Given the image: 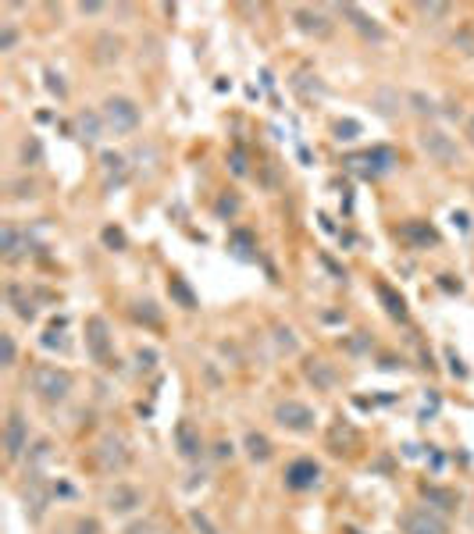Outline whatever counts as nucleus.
<instances>
[{
    "mask_svg": "<svg viewBox=\"0 0 474 534\" xmlns=\"http://www.w3.org/2000/svg\"><path fill=\"white\" fill-rule=\"evenodd\" d=\"M32 389H36V396H39L43 403H61V399H68V392H72V374L61 370V367L43 363V367L32 370Z\"/></svg>",
    "mask_w": 474,
    "mask_h": 534,
    "instance_id": "obj_1",
    "label": "nucleus"
},
{
    "mask_svg": "<svg viewBox=\"0 0 474 534\" xmlns=\"http://www.w3.org/2000/svg\"><path fill=\"white\" fill-rule=\"evenodd\" d=\"M103 122H108V129H115L118 136L136 132L139 129V107L129 96H108L103 100Z\"/></svg>",
    "mask_w": 474,
    "mask_h": 534,
    "instance_id": "obj_2",
    "label": "nucleus"
},
{
    "mask_svg": "<svg viewBox=\"0 0 474 534\" xmlns=\"http://www.w3.org/2000/svg\"><path fill=\"white\" fill-rule=\"evenodd\" d=\"M421 146H425V153L435 160V164H442V168L460 164V150H456L453 136H446L442 129H428L425 136H421Z\"/></svg>",
    "mask_w": 474,
    "mask_h": 534,
    "instance_id": "obj_3",
    "label": "nucleus"
},
{
    "mask_svg": "<svg viewBox=\"0 0 474 534\" xmlns=\"http://www.w3.org/2000/svg\"><path fill=\"white\" fill-rule=\"evenodd\" d=\"M275 420L282 427H289V431H310V427H314V410L303 406V403H296V399H286V403L275 406Z\"/></svg>",
    "mask_w": 474,
    "mask_h": 534,
    "instance_id": "obj_4",
    "label": "nucleus"
},
{
    "mask_svg": "<svg viewBox=\"0 0 474 534\" xmlns=\"http://www.w3.org/2000/svg\"><path fill=\"white\" fill-rule=\"evenodd\" d=\"M403 534H449V523L432 509H410L403 520Z\"/></svg>",
    "mask_w": 474,
    "mask_h": 534,
    "instance_id": "obj_5",
    "label": "nucleus"
},
{
    "mask_svg": "<svg viewBox=\"0 0 474 534\" xmlns=\"http://www.w3.org/2000/svg\"><path fill=\"white\" fill-rule=\"evenodd\" d=\"M86 349L93 360H108L111 356V335H108V320L89 317L86 320Z\"/></svg>",
    "mask_w": 474,
    "mask_h": 534,
    "instance_id": "obj_6",
    "label": "nucleus"
},
{
    "mask_svg": "<svg viewBox=\"0 0 474 534\" xmlns=\"http://www.w3.org/2000/svg\"><path fill=\"white\" fill-rule=\"evenodd\" d=\"M318 477H321V467L314 463V460H296V463H289V470H286V488L307 492V488L318 485Z\"/></svg>",
    "mask_w": 474,
    "mask_h": 534,
    "instance_id": "obj_7",
    "label": "nucleus"
},
{
    "mask_svg": "<svg viewBox=\"0 0 474 534\" xmlns=\"http://www.w3.org/2000/svg\"><path fill=\"white\" fill-rule=\"evenodd\" d=\"M25 449H29L25 420H22V413H11V417H8V424H4V452H8V460H18Z\"/></svg>",
    "mask_w": 474,
    "mask_h": 534,
    "instance_id": "obj_8",
    "label": "nucleus"
},
{
    "mask_svg": "<svg viewBox=\"0 0 474 534\" xmlns=\"http://www.w3.org/2000/svg\"><path fill=\"white\" fill-rule=\"evenodd\" d=\"M175 449H179L186 460H200L203 442H200L196 424H189V420H179V424H175Z\"/></svg>",
    "mask_w": 474,
    "mask_h": 534,
    "instance_id": "obj_9",
    "label": "nucleus"
},
{
    "mask_svg": "<svg viewBox=\"0 0 474 534\" xmlns=\"http://www.w3.org/2000/svg\"><path fill=\"white\" fill-rule=\"evenodd\" d=\"M339 11H342V18H350V22H353V29H360L367 39H375V43H382V39H385V29H382L371 15H364L357 4H342Z\"/></svg>",
    "mask_w": 474,
    "mask_h": 534,
    "instance_id": "obj_10",
    "label": "nucleus"
},
{
    "mask_svg": "<svg viewBox=\"0 0 474 534\" xmlns=\"http://www.w3.org/2000/svg\"><path fill=\"white\" fill-rule=\"evenodd\" d=\"M293 22H296L300 32H307V36H328V32H332V22H328L321 11H310V8H296V11H293Z\"/></svg>",
    "mask_w": 474,
    "mask_h": 534,
    "instance_id": "obj_11",
    "label": "nucleus"
},
{
    "mask_svg": "<svg viewBox=\"0 0 474 534\" xmlns=\"http://www.w3.org/2000/svg\"><path fill=\"white\" fill-rule=\"evenodd\" d=\"M143 502V495L136 492V488H129V485H115V492L108 495V506L115 509V513H129V509H136Z\"/></svg>",
    "mask_w": 474,
    "mask_h": 534,
    "instance_id": "obj_12",
    "label": "nucleus"
},
{
    "mask_svg": "<svg viewBox=\"0 0 474 534\" xmlns=\"http://www.w3.org/2000/svg\"><path fill=\"white\" fill-rule=\"evenodd\" d=\"M100 456H103V467H125L129 463V452H125L122 438H103L100 442Z\"/></svg>",
    "mask_w": 474,
    "mask_h": 534,
    "instance_id": "obj_13",
    "label": "nucleus"
},
{
    "mask_svg": "<svg viewBox=\"0 0 474 534\" xmlns=\"http://www.w3.org/2000/svg\"><path fill=\"white\" fill-rule=\"evenodd\" d=\"M246 456H250L253 463H268V460H271V442L260 435V431H250V435H246Z\"/></svg>",
    "mask_w": 474,
    "mask_h": 534,
    "instance_id": "obj_14",
    "label": "nucleus"
},
{
    "mask_svg": "<svg viewBox=\"0 0 474 534\" xmlns=\"http://www.w3.org/2000/svg\"><path fill=\"white\" fill-rule=\"evenodd\" d=\"M118 58H122V39H118V36H100V39H96V61L111 65V61H118Z\"/></svg>",
    "mask_w": 474,
    "mask_h": 534,
    "instance_id": "obj_15",
    "label": "nucleus"
},
{
    "mask_svg": "<svg viewBox=\"0 0 474 534\" xmlns=\"http://www.w3.org/2000/svg\"><path fill=\"white\" fill-rule=\"evenodd\" d=\"M403 235H406L410 242H417V246H432V242H439V235H435L428 225H421V221H410V225H403Z\"/></svg>",
    "mask_w": 474,
    "mask_h": 534,
    "instance_id": "obj_16",
    "label": "nucleus"
},
{
    "mask_svg": "<svg viewBox=\"0 0 474 534\" xmlns=\"http://www.w3.org/2000/svg\"><path fill=\"white\" fill-rule=\"evenodd\" d=\"M22 235H18V228L15 225H8L4 232H0V249H4V256L8 260H15V256H22Z\"/></svg>",
    "mask_w": 474,
    "mask_h": 534,
    "instance_id": "obj_17",
    "label": "nucleus"
},
{
    "mask_svg": "<svg viewBox=\"0 0 474 534\" xmlns=\"http://www.w3.org/2000/svg\"><path fill=\"white\" fill-rule=\"evenodd\" d=\"M75 129H79V139H86V143H96V139H100V118L89 115V111H82V115L75 118Z\"/></svg>",
    "mask_w": 474,
    "mask_h": 534,
    "instance_id": "obj_18",
    "label": "nucleus"
},
{
    "mask_svg": "<svg viewBox=\"0 0 474 534\" xmlns=\"http://www.w3.org/2000/svg\"><path fill=\"white\" fill-rule=\"evenodd\" d=\"M307 378H310L314 385H318V389H332V385H335V370H332L328 363H321V360H318V363H310V367H307Z\"/></svg>",
    "mask_w": 474,
    "mask_h": 534,
    "instance_id": "obj_19",
    "label": "nucleus"
},
{
    "mask_svg": "<svg viewBox=\"0 0 474 534\" xmlns=\"http://www.w3.org/2000/svg\"><path fill=\"white\" fill-rule=\"evenodd\" d=\"M364 160H367V164H375V171H385V168H392V164H396V153H392L389 146H378V150L367 153Z\"/></svg>",
    "mask_w": 474,
    "mask_h": 534,
    "instance_id": "obj_20",
    "label": "nucleus"
},
{
    "mask_svg": "<svg viewBox=\"0 0 474 534\" xmlns=\"http://www.w3.org/2000/svg\"><path fill=\"white\" fill-rule=\"evenodd\" d=\"M378 296L385 299V306H389V313H392V317H399V320L406 317V303H403V296H396L389 285H378Z\"/></svg>",
    "mask_w": 474,
    "mask_h": 534,
    "instance_id": "obj_21",
    "label": "nucleus"
},
{
    "mask_svg": "<svg viewBox=\"0 0 474 534\" xmlns=\"http://www.w3.org/2000/svg\"><path fill=\"white\" fill-rule=\"evenodd\" d=\"M168 292H172V296H175V299H179L186 310H193V306H196V296L189 292V285H186L182 278H172V282H168Z\"/></svg>",
    "mask_w": 474,
    "mask_h": 534,
    "instance_id": "obj_22",
    "label": "nucleus"
},
{
    "mask_svg": "<svg viewBox=\"0 0 474 534\" xmlns=\"http://www.w3.org/2000/svg\"><path fill=\"white\" fill-rule=\"evenodd\" d=\"M46 89H50V93H58V100H65V96H68V86H65V79H61V72H54V68H46Z\"/></svg>",
    "mask_w": 474,
    "mask_h": 534,
    "instance_id": "obj_23",
    "label": "nucleus"
},
{
    "mask_svg": "<svg viewBox=\"0 0 474 534\" xmlns=\"http://www.w3.org/2000/svg\"><path fill=\"white\" fill-rule=\"evenodd\" d=\"M15 356H18L15 339H11V335H0V363H4V367H11V363H15Z\"/></svg>",
    "mask_w": 474,
    "mask_h": 534,
    "instance_id": "obj_24",
    "label": "nucleus"
},
{
    "mask_svg": "<svg viewBox=\"0 0 474 534\" xmlns=\"http://www.w3.org/2000/svg\"><path fill=\"white\" fill-rule=\"evenodd\" d=\"M136 317H139V320H146V325H153V328L161 325V313H157V306H153V303H136Z\"/></svg>",
    "mask_w": 474,
    "mask_h": 534,
    "instance_id": "obj_25",
    "label": "nucleus"
},
{
    "mask_svg": "<svg viewBox=\"0 0 474 534\" xmlns=\"http://www.w3.org/2000/svg\"><path fill=\"white\" fill-rule=\"evenodd\" d=\"M425 495H428L432 502H442V509H453V506H456V495H453V492H439V488H425Z\"/></svg>",
    "mask_w": 474,
    "mask_h": 534,
    "instance_id": "obj_26",
    "label": "nucleus"
},
{
    "mask_svg": "<svg viewBox=\"0 0 474 534\" xmlns=\"http://www.w3.org/2000/svg\"><path fill=\"white\" fill-rule=\"evenodd\" d=\"M335 136H339V139H357V136H360V125H357V122H339V125H335Z\"/></svg>",
    "mask_w": 474,
    "mask_h": 534,
    "instance_id": "obj_27",
    "label": "nucleus"
},
{
    "mask_svg": "<svg viewBox=\"0 0 474 534\" xmlns=\"http://www.w3.org/2000/svg\"><path fill=\"white\" fill-rule=\"evenodd\" d=\"M421 15H425V18H446L449 4H421Z\"/></svg>",
    "mask_w": 474,
    "mask_h": 534,
    "instance_id": "obj_28",
    "label": "nucleus"
},
{
    "mask_svg": "<svg viewBox=\"0 0 474 534\" xmlns=\"http://www.w3.org/2000/svg\"><path fill=\"white\" fill-rule=\"evenodd\" d=\"M103 242H108L111 249H122V246H125V235H122L118 228H103Z\"/></svg>",
    "mask_w": 474,
    "mask_h": 534,
    "instance_id": "obj_29",
    "label": "nucleus"
},
{
    "mask_svg": "<svg viewBox=\"0 0 474 534\" xmlns=\"http://www.w3.org/2000/svg\"><path fill=\"white\" fill-rule=\"evenodd\" d=\"M189 520H193V527H196L200 534H218V530H214V523H210V520H207L203 513H193Z\"/></svg>",
    "mask_w": 474,
    "mask_h": 534,
    "instance_id": "obj_30",
    "label": "nucleus"
},
{
    "mask_svg": "<svg viewBox=\"0 0 474 534\" xmlns=\"http://www.w3.org/2000/svg\"><path fill=\"white\" fill-rule=\"evenodd\" d=\"M15 43H18V32L11 25H4V29H0V50H11Z\"/></svg>",
    "mask_w": 474,
    "mask_h": 534,
    "instance_id": "obj_31",
    "label": "nucleus"
},
{
    "mask_svg": "<svg viewBox=\"0 0 474 534\" xmlns=\"http://www.w3.org/2000/svg\"><path fill=\"white\" fill-rule=\"evenodd\" d=\"M136 360H139V370H150V367L157 363V353H153V349H139Z\"/></svg>",
    "mask_w": 474,
    "mask_h": 534,
    "instance_id": "obj_32",
    "label": "nucleus"
},
{
    "mask_svg": "<svg viewBox=\"0 0 474 534\" xmlns=\"http://www.w3.org/2000/svg\"><path fill=\"white\" fill-rule=\"evenodd\" d=\"M410 103H417V111H421V115H435V107H432V100H425V96H421V93H414V96H410Z\"/></svg>",
    "mask_w": 474,
    "mask_h": 534,
    "instance_id": "obj_33",
    "label": "nucleus"
},
{
    "mask_svg": "<svg viewBox=\"0 0 474 534\" xmlns=\"http://www.w3.org/2000/svg\"><path fill=\"white\" fill-rule=\"evenodd\" d=\"M239 210V200L236 196H222L218 200V214H236Z\"/></svg>",
    "mask_w": 474,
    "mask_h": 534,
    "instance_id": "obj_34",
    "label": "nucleus"
},
{
    "mask_svg": "<svg viewBox=\"0 0 474 534\" xmlns=\"http://www.w3.org/2000/svg\"><path fill=\"white\" fill-rule=\"evenodd\" d=\"M103 168H115V171H122V168H125L122 153H103Z\"/></svg>",
    "mask_w": 474,
    "mask_h": 534,
    "instance_id": "obj_35",
    "label": "nucleus"
},
{
    "mask_svg": "<svg viewBox=\"0 0 474 534\" xmlns=\"http://www.w3.org/2000/svg\"><path fill=\"white\" fill-rule=\"evenodd\" d=\"M232 175H246V157H243V150L232 153Z\"/></svg>",
    "mask_w": 474,
    "mask_h": 534,
    "instance_id": "obj_36",
    "label": "nucleus"
},
{
    "mask_svg": "<svg viewBox=\"0 0 474 534\" xmlns=\"http://www.w3.org/2000/svg\"><path fill=\"white\" fill-rule=\"evenodd\" d=\"M129 534H157V523H150V520H143V523H132V527H129Z\"/></svg>",
    "mask_w": 474,
    "mask_h": 534,
    "instance_id": "obj_37",
    "label": "nucleus"
},
{
    "mask_svg": "<svg viewBox=\"0 0 474 534\" xmlns=\"http://www.w3.org/2000/svg\"><path fill=\"white\" fill-rule=\"evenodd\" d=\"M449 363H453V374H456V378H467V367L460 363V356H456L453 349H449Z\"/></svg>",
    "mask_w": 474,
    "mask_h": 534,
    "instance_id": "obj_38",
    "label": "nucleus"
},
{
    "mask_svg": "<svg viewBox=\"0 0 474 534\" xmlns=\"http://www.w3.org/2000/svg\"><path fill=\"white\" fill-rule=\"evenodd\" d=\"M278 346H286V349H296V339H293V332H289V328H286V332L278 328Z\"/></svg>",
    "mask_w": 474,
    "mask_h": 534,
    "instance_id": "obj_39",
    "label": "nucleus"
},
{
    "mask_svg": "<svg viewBox=\"0 0 474 534\" xmlns=\"http://www.w3.org/2000/svg\"><path fill=\"white\" fill-rule=\"evenodd\" d=\"M96 530H100L96 520H82V523H79V534H96Z\"/></svg>",
    "mask_w": 474,
    "mask_h": 534,
    "instance_id": "obj_40",
    "label": "nucleus"
},
{
    "mask_svg": "<svg viewBox=\"0 0 474 534\" xmlns=\"http://www.w3.org/2000/svg\"><path fill=\"white\" fill-rule=\"evenodd\" d=\"M100 8H103V4H79V11H82V15H96Z\"/></svg>",
    "mask_w": 474,
    "mask_h": 534,
    "instance_id": "obj_41",
    "label": "nucleus"
},
{
    "mask_svg": "<svg viewBox=\"0 0 474 534\" xmlns=\"http://www.w3.org/2000/svg\"><path fill=\"white\" fill-rule=\"evenodd\" d=\"M467 136H470V143H474V118H470V125H467Z\"/></svg>",
    "mask_w": 474,
    "mask_h": 534,
    "instance_id": "obj_42",
    "label": "nucleus"
}]
</instances>
